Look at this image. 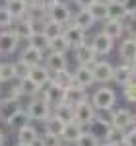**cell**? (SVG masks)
I'll use <instances>...</instances> for the list:
<instances>
[{
  "label": "cell",
  "mask_w": 136,
  "mask_h": 146,
  "mask_svg": "<svg viewBox=\"0 0 136 146\" xmlns=\"http://www.w3.org/2000/svg\"><path fill=\"white\" fill-rule=\"evenodd\" d=\"M115 101H117V94L111 88H99V90L93 94L91 98V105L93 109H99V111H111L115 107Z\"/></svg>",
  "instance_id": "obj_1"
},
{
  "label": "cell",
  "mask_w": 136,
  "mask_h": 146,
  "mask_svg": "<svg viewBox=\"0 0 136 146\" xmlns=\"http://www.w3.org/2000/svg\"><path fill=\"white\" fill-rule=\"evenodd\" d=\"M25 113H27L29 121H47V119L51 117V105H49L43 98L35 96L33 100L29 101Z\"/></svg>",
  "instance_id": "obj_2"
},
{
  "label": "cell",
  "mask_w": 136,
  "mask_h": 146,
  "mask_svg": "<svg viewBox=\"0 0 136 146\" xmlns=\"http://www.w3.org/2000/svg\"><path fill=\"white\" fill-rule=\"evenodd\" d=\"M109 125H111V129L115 131H125L128 129L130 125H134V113L130 111V109H125V107H121V109H115L111 113V119H109Z\"/></svg>",
  "instance_id": "obj_3"
},
{
  "label": "cell",
  "mask_w": 136,
  "mask_h": 146,
  "mask_svg": "<svg viewBox=\"0 0 136 146\" xmlns=\"http://www.w3.org/2000/svg\"><path fill=\"white\" fill-rule=\"evenodd\" d=\"M95 117H97L95 109H93V105H91L90 101H82V103H78L74 107V123H78L82 129L88 127Z\"/></svg>",
  "instance_id": "obj_4"
},
{
  "label": "cell",
  "mask_w": 136,
  "mask_h": 146,
  "mask_svg": "<svg viewBox=\"0 0 136 146\" xmlns=\"http://www.w3.org/2000/svg\"><path fill=\"white\" fill-rule=\"evenodd\" d=\"M62 37H64V41L68 43L70 49H76V47L86 43V31L80 29L74 23H68L66 27H62Z\"/></svg>",
  "instance_id": "obj_5"
},
{
  "label": "cell",
  "mask_w": 136,
  "mask_h": 146,
  "mask_svg": "<svg viewBox=\"0 0 136 146\" xmlns=\"http://www.w3.org/2000/svg\"><path fill=\"white\" fill-rule=\"evenodd\" d=\"M47 20H51V22L58 23V25H66V23H70V20H72V14H70V8H68L64 2H57L51 10H47Z\"/></svg>",
  "instance_id": "obj_6"
},
{
  "label": "cell",
  "mask_w": 136,
  "mask_h": 146,
  "mask_svg": "<svg viewBox=\"0 0 136 146\" xmlns=\"http://www.w3.org/2000/svg\"><path fill=\"white\" fill-rule=\"evenodd\" d=\"M91 74H93V82H101L107 84L113 80V64L107 62V60H95L91 64Z\"/></svg>",
  "instance_id": "obj_7"
},
{
  "label": "cell",
  "mask_w": 136,
  "mask_h": 146,
  "mask_svg": "<svg viewBox=\"0 0 136 146\" xmlns=\"http://www.w3.org/2000/svg\"><path fill=\"white\" fill-rule=\"evenodd\" d=\"M37 31V27H35V23H31L27 18H20V20H14L12 22V33L16 35V39L20 41V39H27L29 41V37Z\"/></svg>",
  "instance_id": "obj_8"
},
{
  "label": "cell",
  "mask_w": 136,
  "mask_h": 146,
  "mask_svg": "<svg viewBox=\"0 0 136 146\" xmlns=\"http://www.w3.org/2000/svg\"><path fill=\"white\" fill-rule=\"evenodd\" d=\"M109 131H111V125H109L107 119H103V117H95V119L88 125V133H90L95 140H99V142H105Z\"/></svg>",
  "instance_id": "obj_9"
},
{
  "label": "cell",
  "mask_w": 136,
  "mask_h": 146,
  "mask_svg": "<svg viewBox=\"0 0 136 146\" xmlns=\"http://www.w3.org/2000/svg\"><path fill=\"white\" fill-rule=\"evenodd\" d=\"M113 80L121 86L132 82L134 80V62H125V64L113 66Z\"/></svg>",
  "instance_id": "obj_10"
},
{
  "label": "cell",
  "mask_w": 136,
  "mask_h": 146,
  "mask_svg": "<svg viewBox=\"0 0 136 146\" xmlns=\"http://www.w3.org/2000/svg\"><path fill=\"white\" fill-rule=\"evenodd\" d=\"M76 51V60H78L80 66H91L95 60H97V55L93 53V49H91V45L86 41L84 45H80L74 49Z\"/></svg>",
  "instance_id": "obj_11"
},
{
  "label": "cell",
  "mask_w": 136,
  "mask_h": 146,
  "mask_svg": "<svg viewBox=\"0 0 136 146\" xmlns=\"http://www.w3.org/2000/svg\"><path fill=\"white\" fill-rule=\"evenodd\" d=\"M20 109H22V105H20L18 100H6V98H2L0 100V121L8 123Z\"/></svg>",
  "instance_id": "obj_12"
},
{
  "label": "cell",
  "mask_w": 136,
  "mask_h": 146,
  "mask_svg": "<svg viewBox=\"0 0 136 146\" xmlns=\"http://www.w3.org/2000/svg\"><path fill=\"white\" fill-rule=\"evenodd\" d=\"M72 76H74V86H78L82 90H88L93 84V74L90 66H78L76 72H72Z\"/></svg>",
  "instance_id": "obj_13"
},
{
  "label": "cell",
  "mask_w": 136,
  "mask_h": 146,
  "mask_svg": "<svg viewBox=\"0 0 136 146\" xmlns=\"http://www.w3.org/2000/svg\"><path fill=\"white\" fill-rule=\"evenodd\" d=\"M43 66L49 70V74H55V72H60L68 66L66 56L64 55H57V53H49L45 55V64Z\"/></svg>",
  "instance_id": "obj_14"
},
{
  "label": "cell",
  "mask_w": 136,
  "mask_h": 146,
  "mask_svg": "<svg viewBox=\"0 0 136 146\" xmlns=\"http://www.w3.org/2000/svg\"><path fill=\"white\" fill-rule=\"evenodd\" d=\"M37 140H39V131L35 127H31V125H27V127H23L22 131H18V144L35 146Z\"/></svg>",
  "instance_id": "obj_15"
},
{
  "label": "cell",
  "mask_w": 136,
  "mask_h": 146,
  "mask_svg": "<svg viewBox=\"0 0 136 146\" xmlns=\"http://www.w3.org/2000/svg\"><path fill=\"white\" fill-rule=\"evenodd\" d=\"M51 82L66 92V90H70V88L74 86V76H72V72H70L68 68H64V70H60V72L51 74Z\"/></svg>",
  "instance_id": "obj_16"
},
{
  "label": "cell",
  "mask_w": 136,
  "mask_h": 146,
  "mask_svg": "<svg viewBox=\"0 0 136 146\" xmlns=\"http://www.w3.org/2000/svg\"><path fill=\"white\" fill-rule=\"evenodd\" d=\"M90 45H91V49H93L95 55H107V53H111V49H113V41L107 39L103 33H97L95 37H91Z\"/></svg>",
  "instance_id": "obj_17"
},
{
  "label": "cell",
  "mask_w": 136,
  "mask_h": 146,
  "mask_svg": "<svg viewBox=\"0 0 136 146\" xmlns=\"http://www.w3.org/2000/svg\"><path fill=\"white\" fill-rule=\"evenodd\" d=\"M43 53L41 51H37V49H33L31 45H27L25 49L22 51V56H20V60L22 62H25L27 66L31 68V66H37V64H41L43 62Z\"/></svg>",
  "instance_id": "obj_18"
},
{
  "label": "cell",
  "mask_w": 136,
  "mask_h": 146,
  "mask_svg": "<svg viewBox=\"0 0 136 146\" xmlns=\"http://www.w3.org/2000/svg\"><path fill=\"white\" fill-rule=\"evenodd\" d=\"M101 33L107 37V39H119L121 35L125 33V25H123V22H113V20H105V23H103V29Z\"/></svg>",
  "instance_id": "obj_19"
},
{
  "label": "cell",
  "mask_w": 136,
  "mask_h": 146,
  "mask_svg": "<svg viewBox=\"0 0 136 146\" xmlns=\"http://www.w3.org/2000/svg\"><path fill=\"white\" fill-rule=\"evenodd\" d=\"M82 133H84V129H82L78 123H68V125H64V131H62V135H60V140L70 146V144H74V142L78 140Z\"/></svg>",
  "instance_id": "obj_20"
},
{
  "label": "cell",
  "mask_w": 136,
  "mask_h": 146,
  "mask_svg": "<svg viewBox=\"0 0 136 146\" xmlns=\"http://www.w3.org/2000/svg\"><path fill=\"white\" fill-rule=\"evenodd\" d=\"M53 117H57L58 121H62L64 125L74 123V107L70 103H66V101H62V103L55 105V115Z\"/></svg>",
  "instance_id": "obj_21"
},
{
  "label": "cell",
  "mask_w": 136,
  "mask_h": 146,
  "mask_svg": "<svg viewBox=\"0 0 136 146\" xmlns=\"http://www.w3.org/2000/svg\"><path fill=\"white\" fill-rule=\"evenodd\" d=\"M27 78L31 80L35 86H43L45 82H49V80H51V74H49V70H47L43 64H37V66H31V68H29Z\"/></svg>",
  "instance_id": "obj_22"
},
{
  "label": "cell",
  "mask_w": 136,
  "mask_h": 146,
  "mask_svg": "<svg viewBox=\"0 0 136 146\" xmlns=\"http://www.w3.org/2000/svg\"><path fill=\"white\" fill-rule=\"evenodd\" d=\"M18 47V39L12 31H2L0 33V55H10Z\"/></svg>",
  "instance_id": "obj_23"
},
{
  "label": "cell",
  "mask_w": 136,
  "mask_h": 146,
  "mask_svg": "<svg viewBox=\"0 0 136 146\" xmlns=\"http://www.w3.org/2000/svg\"><path fill=\"white\" fill-rule=\"evenodd\" d=\"M64 101L70 103L72 107H76V105L82 103V101H88V92L78 88V86H72V88L66 90V94H64Z\"/></svg>",
  "instance_id": "obj_24"
},
{
  "label": "cell",
  "mask_w": 136,
  "mask_h": 146,
  "mask_svg": "<svg viewBox=\"0 0 136 146\" xmlns=\"http://www.w3.org/2000/svg\"><path fill=\"white\" fill-rule=\"evenodd\" d=\"M119 55L125 58L126 62H134V55H136V41L134 37H126L125 41L119 47Z\"/></svg>",
  "instance_id": "obj_25"
},
{
  "label": "cell",
  "mask_w": 136,
  "mask_h": 146,
  "mask_svg": "<svg viewBox=\"0 0 136 146\" xmlns=\"http://www.w3.org/2000/svg\"><path fill=\"white\" fill-rule=\"evenodd\" d=\"M126 14L123 4L119 2H109L107 4V20H113V22H125L126 20Z\"/></svg>",
  "instance_id": "obj_26"
},
{
  "label": "cell",
  "mask_w": 136,
  "mask_h": 146,
  "mask_svg": "<svg viewBox=\"0 0 136 146\" xmlns=\"http://www.w3.org/2000/svg\"><path fill=\"white\" fill-rule=\"evenodd\" d=\"M6 10L10 12V16L14 20H20L25 16V12H27V6L23 4V0H6V6H4Z\"/></svg>",
  "instance_id": "obj_27"
},
{
  "label": "cell",
  "mask_w": 136,
  "mask_h": 146,
  "mask_svg": "<svg viewBox=\"0 0 136 146\" xmlns=\"http://www.w3.org/2000/svg\"><path fill=\"white\" fill-rule=\"evenodd\" d=\"M37 31H41V33L51 41V39H55V37H58V35H62V25L51 22V20H45V22H43V27L37 29Z\"/></svg>",
  "instance_id": "obj_28"
},
{
  "label": "cell",
  "mask_w": 136,
  "mask_h": 146,
  "mask_svg": "<svg viewBox=\"0 0 136 146\" xmlns=\"http://www.w3.org/2000/svg\"><path fill=\"white\" fill-rule=\"evenodd\" d=\"M74 25H78L80 29H84V31H88V29H90L91 25H93V18H91V14L88 10H80L78 14H76V16H74Z\"/></svg>",
  "instance_id": "obj_29"
},
{
  "label": "cell",
  "mask_w": 136,
  "mask_h": 146,
  "mask_svg": "<svg viewBox=\"0 0 136 146\" xmlns=\"http://www.w3.org/2000/svg\"><path fill=\"white\" fill-rule=\"evenodd\" d=\"M6 125H8L10 129H14V131H22L23 127H27V125H29V117H27V113L23 111V109H20V111L16 113V115H14Z\"/></svg>",
  "instance_id": "obj_30"
},
{
  "label": "cell",
  "mask_w": 136,
  "mask_h": 146,
  "mask_svg": "<svg viewBox=\"0 0 136 146\" xmlns=\"http://www.w3.org/2000/svg\"><path fill=\"white\" fill-rule=\"evenodd\" d=\"M88 12L91 14V18H93V22H99V20H107V4L101 2V0H97V2H93Z\"/></svg>",
  "instance_id": "obj_31"
},
{
  "label": "cell",
  "mask_w": 136,
  "mask_h": 146,
  "mask_svg": "<svg viewBox=\"0 0 136 146\" xmlns=\"http://www.w3.org/2000/svg\"><path fill=\"white\" fill-rule=\"evenodd\" d=\"M62 131H64V123H62V121H58L57 117H49V119L45 121V133L55 135V136H58V138H60Z\"/></svg>",
  "instance_id": "obj_32"
},
{
  "label": "cell",
  "mask_w": 136,
  "mask_h": 146,
  "mask_svg": "<svg viewBox=\"0 0 136 146\" xmlns=\"http://www.w3.org/2000/svg\"><path fill=\"white\" fill-rule=\"evenodd\" d=\"M29 45L33 47V49H37V51H41V53H45V51H49V39L41 31H35L29 37Z\"/></svg>",
  "instance_id": "obj_33"
},
{
  "label": "cell",
  "mask_w": 136,
  "mask_h": 146,
  "mask_svg": "<svg viewBox=\"0 0 136 146\" xmlns=\"http://www.w3.org/2000/svg\"><path fill=\"white\" fill-rule=\"evenodd\" d=\"M66 51H70V47H68V43L64 41V37H62V35H58V37H55V39H51V41H49V53L64 55Z\"/></svg>",
  "instance_id": "obj_34"
},
{
  "label": "cell",
  "mask_w": 136,
  "mask_h": 146,
  "mask_svg": "<svg viewBox=\"0 0 136 146\" xmlns=\"http://www.w3.org/2000/svg\"><path fill=\"white\" fill-rule=\"evenodd\" d=\"M18 88H20V94H22V96H29V98L39 96V86H35V84H33L29 78L22 80V82L18 84Z\"/></svg>",
  "instance_id": "obj_35"
},
{
  "label": "cell",
  "mask_w": 136,
  "mask_h": 146,
  "mask_svg": "<svg viewBox=\"0 0 136 146\" xmlns=\"http://www.w3.org/2000/svg\"><path fill=\"white\" fill-rule=\"evenodd\" d=\"M12 72H14V80H25L27 78V74H29V66L22 62V60H16L14 64H12Z\"/></svg>",
  "instance_id": "obj_36"
},
{
  "label": "cell",
  "mask_w": 136,
  "mask_h": 146,
  "mask_svg": "<svg viewBox=\"0 0 136 146\" xmlns=\"http://www.w3.org/2000/svg\"><path fill=\"white\" fill-rule=\"evenodd\" d=\"M62 144V140L55 135H49V133H43V135L39 136V140H37V144L35 146H60Z\"/></svg>",
  "instance_id": "obj_37"
},
{
  "label": "cell",
  "mask_w": 136,
  "mask_h": 146,
  "mask_svg": "<svg viewBox=\"0 0 136 146\" xmlns=\"http://www.w3.org/2000/svg\"><path fill=\"white\" fill-rule=\"evenodd\" d=\"M14 80V72H12L10 62H0V84L4 82H12Z\"/></svg>",
  "instance_id": "obj_38"
},
{
  "label": "cell",
  "mask_w": 136,
  "mask_h": 146,
  "mask_svg": "<svg viewBox=\"0 0 136 146\" xmlns=\"http://www.w3.org/2000/svg\"><path fill=\"white\" fill-rule=\"evenodd\" d=\"M74 146H99V140H95L90 133H86V131H84V133L80 135V138L74 142Z\"/></svg>",
  "instance_id": "obj_39"
},
{
  "label": "cell",
  "mask_w": 136,
  "mask_h": 146,
  "mask_svg": "<svg viewBox=\"0 0 136 146\" xmlns=\"http://www.w3.org/2000/svg\"><path fill=\"white\" fill-rule=\"evenodd\" d=\"M123 92H125V98L128 103H134L136 101V92H134V80L132 82H128V84H125L123 86Z\"/></svg>",
  "instance_id": "obj_40"
},
{
  "label": "cell",
  "mask_w": 136,
  "mask_h": 146,
  "mask_svg": "<svg viewBox=\"0 0 136 146\" xmlns=\"http://www.w3.org/2000/svg\"><path fill=\"white\" fill-rule=\"evenodd\" d=\"M12 22H14V18L10 16V12L4 6H0V27H8V25H12Z\"/></svg>",
  "instance_id": "obj_41"
},
{
  "label": "cell",
  "mask_w": 136,
  "mask_h": 146,
  "mask_svg": "<svg viewBox=\"0 0 136 146\" xmlns=\"http://www.w3.org/2000/svg\"><path fill=\"white\" fill-rule=\"evenodd\" d=\"M22 94H20V88H18V84L16 86H10L8 92H6V100H18Z\"/></svg>",
  "instance_id": "obj_42"
},
{
  "label": "cell",
  "mask_w": 136,
  "mask_h": 146,
  "mask_svg": "<svg viewBox=\"0 0 136 146\" xmlns=\"http://www.w3.org/2000/svg\"><path fill=\"white\" fill-rule=\"evenodd\" d=\"M57 2H60V0H37V4H39V6H41V8H43L45 12H47V10H51V8H53Z\"/></svg>",
  "instance_id": "obj_43"
},
{
  "label": "cell",
  "mask_w": 136,
  "mask_h": 146,
  "mask_svg": "<svg viewBox=\"0 0 136 146\" xmlns=\"http://www.w3.org/2000/svg\"><path fill=\"white\" fill-rule=\"evenodd\" d=\"M74 2L78 4V6L82 8V10H88V8H90L91 4H93V2H97V0H74Z\"/></svg>",
  "instance_id": "obj_44"
},
{
  "label": "cell",
  "mask_w": 136,
  "mask_h": 146,
  "mask_svg": "<svg viewBox=\"0 0 136 146\" xmlns=\"http://www.w3.org/2000/svg\"><path fill=\"white\" fill-rule=\"evenodd\" d=\"M23 4H25L27 8H31V6H37V0H23Z\"/></svg>",
  "instance_id": "obj_45"
},
{
  "label": "cell",
  "mask_w": 136,
  "mask_h": 146,
  "mask_svg": "<svg viewBox=\"0 0 136 146\" xmlns=\"http://www.w3.org/2000/svg\"><path fill=\"white\" fill-rule=\"evenodd\" d=\"M4 142H6V135H4V131L0 129V146H4Z\"/></svg>",
  "instance_id": "obj_46"
},
{
  "label": "cell",
  "mask_w": 136,
  "mask_h": 146,
  "mask_svg": "<svg viewBox=\"0 0 136 146\" xmlns=\"http://www.w3.org/2000/svg\"><path fill=\"white\" fill-rule=\"evenodd\" d=\"M99 146H113V144H109V142H99Z\"/></svg>",
  "instance_id": "obj_47"
},
{
  "label": "cell",
  "mask_w": 136,
  "mask_h": 146,
  "mask_svg": "<svg viewBox=\"0 0 136 146\" xmlns=\"http://www.w3.org/2000/svg\"><path fill=\"white\" fill-rule=\"evenodd\" d=\"M101 2H105V4H109V2H115V0H101Z\"/></svg>",
  "instance_id": "obj_48"
},
{
  "label": "cell",
  "mask_w": 136,
  "mask_h": 146,
  "mask_svg": "<svg viewBox=\"0 0 136 146\" xmlns=\"http://www.w3.org/2000/svg\"><path fill=\"white\" fill-rule=\"evenodd\" d=\"M60 146H68V144H60Z\"/></svg>",
  "instance_id": "obj_49"
},
{
  "label": "cell",
  "mask_w": 136,
  "mask_h": 146,
  "mask_svg": "<svg viewBox=\"0 0 136 146\" xmlns=\"http://www.w3.org/2000/svg\"><path fill=\"white\" fill-rule=\"evenodd\" d=\"M18 146H23V144H18Z\"/></svg>",
  "instance_id": "obj_50"
}]
</instances>
